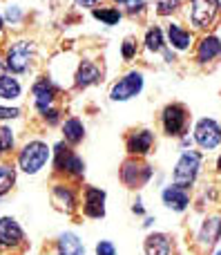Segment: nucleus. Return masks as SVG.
Here are the masks:
<instances>
[{
  "label": "nucleus",
  "instance_id": "1",
  "mask_svg": "<svg viewBox=\"0 0 221 255\" xmlns=\"http://www.w3.org/2000/svg\"><path fill=\"white\" fill-rule=\"evenodd\" d=\"M49 154L52 150L47 148L45 141H29V143L22 145V150L18 152V168L27 175H38L49 161Z\"/></svg>",
  "mask_w": 221,
  "mask_h": 255
},
{
  "label": "nucleus",
  "instance_id": "2",
  "mask_svg": "<svg viewBox=\"0 0 221 255\" xmlns=\"http://www.w3.org/2000/svg\"><path fill=\"white\" fill-rule=\"evenodd\" d=\"M199 168H201V152L197 150H186V152L179 157L177 168H174V184L181 186V188H190L195 184L197 175H199Z\"/></svg>",
  "mask_w": 221,
  "mask_h": 255
},
{
  "label": "nucleus",
  "instance_id": "3",
  "mask_svg": "<svg viewBox=\"0 0 221 255\" xmlns=\"http://www.w3.org/2000/svg\"><path fill=\"white\" fill-rule=\"evenodd\" d=\"M54 168H56L58 172H65V175H72V177H83L85 175V163L83 159L78 157L76 152H72L70 145L65 143V141H61V143L54 148Z\"/></svg>",
  "mask_w": 221,
  "mask_h": 255
},
{
  "label": "nucleus",
  "instance_id": "4",
  "mask_svg": "<svg viewBox=\"0 0 221 255\" xmlns=\"http://www.w3.org/2000/svg\"><path fill=\"white\" fill-rule=\"evenodd\" d=\"M31 58H34V43L31 40H18L9 47L7 58H4V67L13 74H22L27 72V67L31 65Z\"/></svg>",
  "mask_w": 221,
  "mask_h": 255
},
{
  "label": "nucleus",
  "instance_id": "5",
  "mask_svg": "<svg viewBox=\"0 0 221 255\" xmlns=\"http://www.w3.org/2000/svg\"><path fill=\"white\" fill-rule=\"evenodd\" d=\"M141 90H143V74L141 72H130V74H125L123 79L112 88L110 99L112 101H130V99H134Z\"/></svg>",
  "mask_w": 221,
  "mask_h": 255
},
{
  "label": "nucleus",
  "instance_id": "6",
  "mask_svg": "<svg viewBox=\"0 0 221 255\" xmlns=\"http://www.w3.org/2000/svg\"><path fill=\"white\" fill-rule=\"evenodd\" d=\"M31 94H34V108L40 115H47L52 110L54 99H56V85L47 76H40L34 83V88H31Z\"/></svg>",
  "mask_w": 221,
  "mask_h": 255
},
{
  "label": "nucleus",
  "instance_id": "7",
  "mask_svg": "<svg viewBox=\"0 0 221 255\" xmlns=\"http://www.w3.org/2000/svg\"><path fill=\"white\" fill-rule=\"evenodd\" d=\"M195 141L204 150H213L221 143V126L213 119H201L195 126Z\"/></svg>",
  "mask_w": 221,
  "mask_h": 255
},
{
  "label": "nucleus",
  "instance_id": "8",
  "mask_svg": "<svg viewBox=\"0 0 221 255\" xmlns=\"http://www.w3.org/2000/svg\"><path fill=\"white\" fill-rule=\"evenodd\" d=\"M25 244V233H22L20 224L16 217H0V247L4 249H18Z\"/></svg>",
  "mask_w": 221,
  "mask_h": 255
},
{
  "label": "nucleus",
  "instance_id": "9",
  "mask_svg": "<svg viewBox=\"0 0 221 255\" xmlns=\"http://www.w3.org/2000/svg\"><path fill=\"white\" fill-rule=\"evenodd\" d=\"M150 177H152V168L146 166V163H139L137 159L125 161L123 168H121V179H123V184L130 186V188H139V186H143Z\"/></svg>",
  "mask_w": 221,
  "mask_h": 255
},
{
  "label": "nucleus",
  "instance_id": "10",
  "mask_svg": "<svg viewBox=\"0 0 221 255\" xmlns=\"http://www.w3.org/2000/svg\"><path fill=\"white\" fill-rule=\"evenodd\" d=\"M186 119H188V112L181 103H172V106H168L163 110V115H161V124H163L165 134H170V136L181 134L183 128H186Z\"/></svg>",
  "mask_w": 221,
  "mask_h": 255
},
{
  "label": "nucleus",
  "instance_id": "11",
  "mask_svg": "<svg viewBox=\"0 0 221 255\" xmlns=\"http://www.w3.org/2000/svg\"><path fill=\"white\" fill-rule=\"evenodd\" d=\"M219 13V0H192L190 20L195 27H208Z\"/></svg>",
  "mask_w": 221,
  "mask_h": 255
},
{
  "label": "nucleus",
  "instance_id": "12",
  "mask_svg": "<svg viewBox=\"0 0 221 255\" xmlns=\"http://www.w3.org/2000/svg\"><path fill=\"white\" fill-rule=\"evenodd\" d=\"M221 238V215H213V217H206V222L201 224V231L197 235V242H199L201 249H213L215 244L219 242Z\"/></svg>",
  "mask_w": 221,
  "mask_h": 255
},
{
  "label": "nucleus",
  "instance_id": "13",
  "mask_svg": "<svg viewBox=\"0 0 221 255\" xmlns=\"http://www.w3.org/2000/svg\"><path fill=\"white\" fill-rule=\"evenodd\" d=\"M83 213L87 217H103L105 215V193H103L101 188H94V186H87V188H85Z\"/></svg>",
  "mask_w": 221,
  "mask_h": 255
},
{
  "label": "nucleus",
  "instance_id": "14",
  "mask_svg": "<svg viewBox=\"0 0 221 255\" xmlns=\"http://www.w3.org/2000/svg\"><path fill=\"white\" fill-rule=\"evenodd\" d=\"M161 199H163V204L168 208H172V211L181 213L188 208V204H190V195H188V188H181V186H168V188L161 193Z\"/></svg>",
  "mask_w": 221,
  "mask_h": 255
},
{
  "label": "nucleus",
  "instance_id": "15",
  "mask_svg": "<svg viewBox=\"0 0 221 255\" xmlns=\"http://www.w3.org/2000/svg\"><path fill=\"white\" fill-rule=\"evenodd\" d=\"M152 143H154V134L150 130H139V132H132L128 136V152L130 154H147L152 150Z\"/></svg>",
  "mask_w": 221,
  "mask_h": 255
},
{
  "label": "nucleus",
  "instance_id": "16",
  "mask_svg": "<svg viewBox=\"0 0 221 255\" xmlns=\"http://www.w3.org/2000/svg\"><path fill=\"white\" fill-rule=\"evenodd\" d=\"M143 249H146V255H172V240L165 233L147 235Z\"/></svg>",
  "mask_w": 221,
  "mask_h": 255
},
{
  "label": "nucleus",
  "instance_id": "17",
  "mask_svg": "<svg viewBox=\"0 0 221 255\" xmlns=\"http://www.w3.org/2000/svg\"><path fill=\"white\" fill-rule=\"evenodd\" d=\"M219 54H221V40L217 36H206V38H201L199 49H197V61L208 63V61H213V58H217Z\"/></svg>",
  "mask_w": 221,
  "mask_h": 255
},
{
  "label": "nucleus",
  "instance_id": "18",
  "mask_svg": "<svg viewBox=\"0 0 221 255\" xmlns=\"http://www.w3.org/2000/svg\"><path fill=\"white\" fill-rule=\"evenodd\" d=\"M58 255H85V247L76 233H63L58 238Z\"/></svg>",
  "mask_w": 221,
  "mask_h": 255
},
{
  "label": "nucleus",
  "instance_id": "19",
  "mask_svg": "<svg viewBox=\"0 0 221 255\" xmlns=\"http://www.w3.org/2000/svg\"><path fill=\"white\" fill-rule=\"evenodd\" d=\"M98 79H101V70H98L94 63L83 61L78 65V72H76V85H78V88H89V85H94Z\"/></svg>",
  "mask_w": 221,
  "mask_h": 255
},
{
  "label": "nucleus",
  "instance_id": "20",
  "mask_svg": "<svg viewBox=\"0 0 221 255\" xmlns=\"http://www.w3.org/2000/svg\"><path fill=\"white\" fill-rule=\"evenodd\" d=\"M63 136H65V141H67V143H72V145L80 143V141H83V136H85L83 121L76 119V117H70V119L63 124Z\"/></svg>",
  "mask_w": 221,
  "mask_h": 255
},
{
  "label": "nucleus",
  "instance_id": "21",
  "mask_svg": "<svg viewBox=\"0 0 221 255\" xmlns=\"http://www.w3.org/2000/svg\"><path fill=\"white\" fill-rule=\"evenodd\" d=\"M20 92H22V88L18 83V79H13L9 74H0V99L11 101V99L20 97Z\"/></svg>",
  "mask_w": 221,
  "mask_h": 255
},
{
  "label": "nucleus",
  "instance_id": "22",
  "mask_svg": "<svg viewBox=\"0 0 221 255\" xmlns=\"http://www.w3.org/2000/svg\"><path fill=\"white\" fill-rule=\"evenodd\" d=\"M168 36H170V43H172V47L174 49H188L190 47V40H192V36L188 34L186 29H181L179 25H170L168 27Z\"/></svg>",
  "mask_w": 221,
  "mask_h": 255
},
{
  "label": "nucleus",
  "instance_id": "23",
  "mask_svg": "<svg viewBox=\"0 0 221 255\" xmlns=\"http://www.w3.org/2000/svg\"><path fill=\"white\" fill-rule=\"evenodd\" d=\"M16 184V168L11 163H0V197L7 195Z\"/></svg>",
  "mask_w": 221,
  "mask_h": 255
},
{
  "label": "nucleus",
  "instance_id": "24",
  "mask_svg": "<svg viewBox=\"0 0 221 255\" xmlns=\"http://www.w3.org/2000/svg\"><path fill=\"white\" fill-rule=\"evenodd\" d=\"M54 197H56L58 202L63 204V208H67V211H74V208H76L74 190H72L70 186H65V184H56V186H54Z\"/></svg>",
  "mask_w": 221,
  "mask_h": 255
},
{
  "label": "nucleus",
  "instance_id": "25",
  "mask_svg": "<svg viewBox=\"0 0 221 255\" xmlns=\"http://www.w3.org/2000/svg\"><path fill=\"white\" fill-rule=\"evenodd\" d=\"M163 31L159 29V27H152V29H147L146 34V47L150 49V52H161L163 49Z\"/></svg>",
  "mask_w": 221,
  "mask_h": 255
},
{
  "label": "nucleus",
  "instance_id": "26",
  "mask_svg": "<svg viewBox=\"0 0 221 255\" xmlns=\"http://www.w3.org/2000/svg\"><path fill=\"white\" fill-rule=\"evenodd\" d=\"M94 18L103 20L105 25H116L121 20V11L114 7H101V9H94Z\"/></svg>",
  "mask_w": 221,
  "mask_h": 255
},
{
  "label": "nucleus",
  "instance_id": "27",
  "mask_svg": "<svg viewBox=\"0 0 221 255\" xmlns=\"http://www.w3.org/2000/svg\"><path fill=\"white\" fill-rule=\"evenodd\" d=\"M11 148H13V132L7 126H2L0 128V157L4 152H9Z\"/></svg>",
  "mask_w": 221,
  "mask_h": 255
},
{
  "label": "nucleus",
  "instance_id": "28",
  "mask_svg": "<svg viewBox=\"0 0 221 255\" xmlns=\"http://www.w3.org/2000/svg\"><path fill=\"white\" fill-rule=\"evenodd\" d=\"M179 4H181V0H159V2H156V11H159L161 16H168V13L177 11Z\"/></svg>",
  "mask_w": 221,
  "mask_h": 255
},
{
  "label": "nucleus",
  "instance_id": "29",
  "mask_svg": "<svg viewBox=\"0 0 221 255\" xmlns=\"http://www.w3.org/2000/svg\"><path fill=\"white\" fill-rule=\"evenodd\" d=\"M121 52H123V58H125V61L134 58V56H137V43H134L132 38H125V40H123V49H121Z\"/></svg>",
  "mask_w": 221,
  "mask_h": 255
},
{
  "label": "nucleus",
  "instance_id": "30",
  "mask_svg": "<svg viewBox=\"0 0 221 255\" xmlns=\"http://www.w3.org/2000/svg\"><path fill=\"white\" fill-rule=\"evenodd\" d=\"M20 117V110L18 108H2L0 106V121H11Z\"/></svg>",
  "mask_w": 221,
  "mask_h": 255
},
{
  "label": "nucleus",
  "instance_id": "31",
  "mask_svg": "<svg viewBox=\"0 0 221 255\" xmlns=\"http://www.w3.org/2000/svg\"><path fill=\"white\" fill-rule=\"evenodd\" d=\"M96 255H116V249L112 242H107V240H103V242L96 244Z\"/></svg>",
  "mask_w": 221,
  "mask_h": 255
},
{
  "label": "nucleus",
  "instance_id": "32",
  "mask_svg": "<svg viewBox=\"0 0 221 255\" xmlns=\"http://www.w3.org/2000/svg\"><path fill=\"white\" fill-rule=\"evenodd\" d=\"M22 18V13H20V9L16 7V4H11V7H7V20L11 22V25H16L18 20Z\"/></svg>",
  "mask_w": 221,
  "mask_h": 255
},
{
  "label": "nucleus",
  "instance_id": "33",
  "mask_svg": "<svg viewBox=\"0 0 221 255\" xmlns=\"http://www.w3.org/2000/svg\"><path fill=\"white\" fill-rule=\"evenodd\" d=\"M43 117H45V121H47L49 126H56L58 121H61V112H58L56 108H52V110H49L47 115H43Z\"/></svg>",
  "mask_w": 221,
  "mask_h": 255
},
{
  "label": "nucleus",
  "instance_id": "34",
  "mask_svg": "<svg viewBox=\"0 0 221 255\" xmlns=\"http://www.w3.org/2000/svg\"><path fill=\"white\" fill-rule=\"evenodd\" d=\"M141 9H143V0H130V9H128L130 13L141 11Z\"/></svg>",
  "mask_w": 221,
  "mask_h": 255
},
{
  "label": "nucleus",
  "instance_id": "35",
  "mask_svg": "<svg viewBox=\"0 0 221 255\" xmlns=\"http://www.w3.org/2000/svg\"><path fill=\"white\" fill-rule=\"evenodd\" d=\"M96 2H98V0H76V4H78V7H94Z\"/></svg>",
  "mask_w": 221,
  "mask_h": 255
},
{
  "label": "nucleus",
  "instance_id": "36",
  "mask_svg": "<svg viewBox=\"0 0 221 255\" xmlns=\"http://www.w3.org/2000/svg\"><path fill=\"white\" fill-rule=\"evenodd\" d=\"M217 170H219V172H221V157H219V159H217Z\"/></svg>",
  "mask_w": 221,
  "mask_h": 255
},
{
  "label": "nucleus",
  "instance_id": "37",
  "mask_svg": "<svg viewBox=\"0 0 221 255\" xmlns=\"http://www.w3.org/2000/svg\"><path fill=\"white\" fill-rule=\"evenodd\" d=\"M2 27H4V20H2V16H0V31H2Z\"/></svg>",
  "mask_w": 221,
  "mask_h": 255
},
{
  "label": "nucleus",
  "instance_id": "38",
  "mask_svg": "<svg viewBox=\"0 0 221 255\" xmlns=\"http://www.w3.org/2000/svg\"><path fill=\"white\" fill-rule=\"evenodd\" d=\"M114 2H119V4H123V2H130V0H114Z\"/></svg>",
  "mask_w": 221,
  "mask_h": 255
},
{
  "label": "nucleus",
  "instance_id": "39",
  "mask_svg": "<svg viewBox=\"0 0 221 255\" xmlns=\"http://www.w3.org/2000/svg\"><path fill=\"white\" fill-rule=\"evenodd\" d=\"M215 255H221V251H219V253H215Z\"/></svg>",
  "mask_w": 221,
  "mask_h": 255
}]
</instances>
